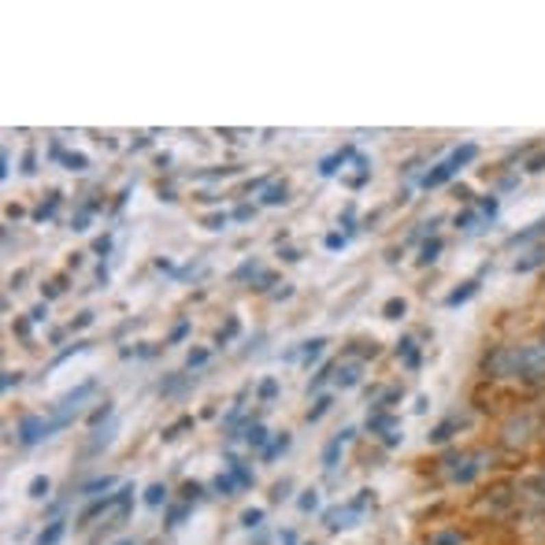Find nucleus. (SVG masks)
Segmentation results:
<instances>
[{
  "mask_svg": "<svg viewBox=\"0 0 545 545\" xmlns=\"http://www.w3.org/2000/svg\"><path fill=\"white\" fill-rule=\"evenodd\" d=\"M471 156H475V145H464V149H457V152H452L449 160H445V163H438V167H434L431 175L423 178V186H426V189H431V186H441V182L457 175V171L464 167V163H468Z\"/></svg>",
  "mask_w": 545,
  "mask_h": 545,
  "instance_id": "obj_1",
  "label": "nucleus"
},
{
  "mask_svg": "<svg viewBox=\"0 0 545 545\" xmlns=\"http://www.w3.org/2000/svg\"><path fill=\"white\" fill-rule=\"evenodd\" d=\"M49 434H52V420H41V415H23V423H19V441L23 445H34V441L49 438Z\"/></svg>",
  "mask_w": 545,
  "mask_h": 545,
  "instance_id": "obj_2",
  "label": "nucleus"
},
{
  "mask_svg": "<svg viewBox=\"0 0 545 545\" xmlns=\"http://www.w3.org/2000/svg\"><path fill=\"white\" fill-rule=\"evenodd\" d=\"M345 160H352V145H345V149L330 152V156L319 163V175H338V171L345 167Z\"/></svg>",
  "mask_w": 545,
  "mask_h": 545,
  "instance_id": "obj_3",
  "label": "nucleus"
},
{
  "mask_svg": "<svg viewBox=\"0 0 545 545\" xmlns=\"http://www.w3.org/2000/svg\"><path fill=\"white\" fill-rule=\"evenodd\" d=\"M349 438H352V431H341L338 438H330V445L323 449V468H334V464H338V457H341L345 445H349Z\"/></svg>",
  "mask_w": 545,
  "mask_h": 545,
  "instance_id": "obj_4",
  "label": "nucleus"
},
{
  "mask_svg": "<svg viewBox=\"0 0 545 545\" xmlns=\"http://www.w3.org/2000/svg\"><path fill=\"white\" fill-rule=\"evenodd\" d=\"M63 531H67V523H63V520L49 523V526H45V531L38 534V545H56V542L63 538Z\"/></svg>",
  "mask_w": 545,
  "mask_h": 545,
  "instance_id": "obj_5",
  "label": "nucleus"
},
{
  "mask_svg": "<svg viewBox=\"0 0 545 545\" xmlns=\"http://www.w3.org/2000/svg\"><path fill=\"white\" fill-rule=\"evenodd\" d=\"M286 197H289V186H286V182H275V186L263 189V204H282Z\"/></svg>",
  "mask_w": 545,
  "mask_h": 545,
  "instance_id": "obj_6",
  "label": "nucleus"
},
{
  "mask_svg": "<svg viewBox=\"0 0 545 545\" xmlns=\"http://www.w3.org/2000/svg\"><path fill=\"white\" fill-rule=\"evenodd\" d=\"M323 349H326V338H312V341H304V349H301V360H304V363L319 360V356H323Z\"/></svg>",
  "mask_w": 545,
  "mask_h": 545,
  "instance_id": "obj_7",
  "label": "nucleus"
},
{
  "mask_svg": "<svg viewBox=\"0 0 545 545\" xmlns=\"http://www.w3.org/2000/svg\"><path fill=\"white\" fill-rule=\"evenodd\" d=\"M56 208H60V193H49V201H45L38 212H34V219H38V223L52 219V215H56Z\"/></svg>",
  "mask_w": 545,
  "mask_h": 545,
  "instance_id": "obj_8",
  "label": "nucleus"
},
{
  "mask_svg": "<svg viewBox=\"0 0 545 545\" xmlns=\"http://www.w3.org/2000/svg\"><path fill=\"white\" fill-rule=\"evenodd\" d=\"M356 383H360V367H356V363H349V367H338V386L349 389V386H356Z\"/></svg>",
  "mask_w": 545,
  "mask_h": 545,
  "instance_id": "obj_9",
  "label": "nucleus"
},
{
  "mask_svg": "<svg viewBox=\"0 0 545 545\" xmlns=\"http://www.w3.org/2000/svg\"><path fill=\"white\" fill-rule=\"evenodd\" d=\"M330 404H334V397H330V393H326V397H319V401H315V408H308V423L323 420V415L330 412Z\"/></svg>",
  "mask_w": 545,
  "mask_h": 545,
  "instance_id": "obj_10",
  "label": "nucleus"
},
{
  "mask_svg": "<svg viewBox=\"0 0 545 545\" xmlns=\"http://www.w3.org/2000/svg\"><path fill=\"white\" fill-rule=\"evenodd\" d=\"M245 441H249V445H252V449H260V445H263V441H267V431H263V426H260V423H252V426H249V431H245Z\"/></svg>",
  "mask_w": 545,
  "mask_h": 545,
  "instance_id": "obj_11",
  "label": "nucleus"
},
{
  "mask_svg": "<svg viewBox=\"0 0 545 545\" xmlns=\"http://www.w3.org/2000/svg\"><path fill=\"white\" fill-rule=\"evenodd\" d=\"M286 449H289V434H278V438L267 445V452H263V460H275L278 452H286Z\"/></svg>",
  "mask_w": 545,
  "mask_h": 545,
  "instance_id": "obj_12",
  "label": "nucleus"
},
{
  "mask_svg": "<svg viewBox=\"0 0 545 545\" xmlns=\"http://www.w3.org/2000/svg\"><path fill=\"white\" fill-rule=\"evenodd\" d=\"M163 501H167V489H163L160 483L145 489V505H152V508H156V505H163Z\"/></svg>",
  "mask_w": 545,
  "mask_h": 545,
  "instance_id": "obj_13",
  "label": "nucleus"
},
{
  "mask_svg": "<svg viewBox=\"0 0 545 545\" xmlns=\"http://www.w3.org/2000/svg\"><path fill=\"white\" fill-rule=\"evenodd\" d=\"M238 330H241V323H238V319H230V323H226L223 330H219V338H215V341H219V345H226V341H230Z\"/></svg>",
  "mask_w": 545,
  "mask_h": 545,
  "instance_id": "obj_14",
  "label": "nucleus"
},
{
  "mask_svg": "<svg viewBox=\"0 0 545 545\" xmlns=\"http://www.w3.org/2000/svg\"><path fill=\"white\" fill-rule=\"evenodd\" d=\"M49 486H52L49 479H45V475H38V479L30 483V497H45V494H49Z\"/></svg>",
  "mask_w": 545,
  "mask_h": 545,
  "instance_id": "obj_15",
  "label": "nucleus"
},
{
  "mask_svg": "<svg viewBox=\"0 0 545 545\" xmlns=\"http://www.w3.org/2000/svg\"><path fill=\"white\" fill-rule=\"evenodd\" d=\"M226 219H230L226 212H215V215H208V219H204V226H208V230H223Z\"/></svg>",
  "mask_w": 545,
  "mask_h": 545,
  "instance_id": "obj_16",
  "label": "nucleus"
},
{
  "mask_svg": "<svg viewBox=\"0 0 545 545\" xmlns=\"http://www.w3.org/2000/svg\"><path fill=\"white\" fill-rule=\"evenodd\" d=\"M63 163H67L71 171H86V163H89V160L82 156V152H71V156H63Z\"/></svg>",
  "mask_w": 545,
  "mask_h": 545,
  "instance_id": "obj_17",
  "label": "nucleus"
},
{
  "mask_svg": "<svg viewBox=\"0 0 545 545\" xmlns=\"http://www.w3.org/2000/svg\"><path fill=\"white\" fill-rule=\"evenodd\" d=\"M186 363H189V367H201V363H208V349H189Z\"/></svg>",
  "mask_w": 545,
  "mask_h": 545,
  "instance_id": "obj_18",
  "label": "nucleus"
},
{
  "mask_svg": "<svg viewBox=\"0 0 545 545\" xmlns=\"http://www.w3.org/2000/svg\"><path fill=\"white\" fill-rule=\"evenodd\" d=\"M260 520H263L260 508H249V512H241V523H245V526H260Z\"/></svg>",
  "mask_w": 545,
  "mask_h": 545,
  "instance_id": "obj_19",
  "label": "nucleus"
},
{
  "mask_svg": "<svg viewBox=\"0 0 545 545\" xmlns=\"http://www.w3.org/2000/svg\"><path fill=\"white\" fill-rule=\"evenodd\" d=\"M383 312H386V319H397V315L404 312V301H386V308H383Z\"/></svg>",
  "mask_w": 545,
  "mask_h": 545,
  "instance_id": "obj_20",
  "label": "nucleus"
},
{
  "mask_svg": "<svg viewBox=\"0 0 545 545\" xmlns=\"http://www.w3.org/2000/svg\"><path fill=\"white\" fill-rule=\"evenodd\" d=\"M8 175H12V152L4 149L0 152V178H8Z\"/></svg>",
  "mask_w": 545,
  "mask_h": 545,
  "instance_id": "obj_21",
  "label": "nucleus"
},
{
  "mask_svg": "<svg viewBox=\"0 0 545 545\" xmlns=\"http://www.w3.org/2000/svg\"><path fill=\"white\" fill-rule=\"evenodd\" d=\"M108 249H112V234H104V238H97L93 252H101V256H108Z\"/></svg>",
  "mask_w": 545,
  "mask_h": 545,
  "instance_id": "obj_22",
  "label": "nucleus"
},
{
  "mask_svg": "<svg viewBox=\"0 0 545 545\" xmlns=\"http://www.w3.org/2000/svg\"><path fill=\"white\" fill-rule=\"evenodd\" d=\"M215 489H219V494H230V489H234V479H230V475H219V479H215Z\"/></svg>",
  "mask_w": 545,
  "mask_h": 545,
  "instance_id": "obj_23",
  "label": "nucleus"
},
{
  "mask_svg": "<svg viewBox=\"0 0 545 545\" xmlns=\"http://www.w3.org/2000/svg\"><path fill=\"white\" fill-rule=\"evenodd\" d=\"M326 249H345V234H326Z\"/></svg>",
  "mask_w": 545,
  "mask_h": 545,
  "instance_id": "obj_24",
  "label": "nucleus"
},
{
  "mask_svg": "<svg viewBox=\"0 0 545 545\" xmlns=\"http://www.w3.org/2000/svg\"><path fill=\"white\" fill-rule=\"evenodd\" d=\"M275 389H278V386H275V378H267V383L260 386V397H263V401H271V397H275Z\"/></svg>",
  "mask_w": 545,
  "mask_h": 545,
  "instance_id": "obj_25",
  "label": "nucleus"
},
{
  "mask_svg": "<svg viewBox=\"0 0 545 545\" xmlns=\"http://www.w3.org/2000/svg\"><path fill=\"white\" fill-rule=\"evenodd\" d=\"M41 319H49V304H38L30 312V323H41Z\"/></svg>",
  "mask_w": 545,
  "mask_h": 545,
  "instance_id": "obj_26",
  "label": "nucleus"
},
{
  "mask_svg": "<svg viewBox=\"0 0 545 545\" xmlns=\"http://www.w3.org/2000/svg\"><path fill=\"white\" fill-rule=\"evenodd\" d=\"M315 501H319V497H315V489H308V494L301 497V508H304V512H312V508H315Z\"/></svg>",
  "mask_w": 545,
  "mask_h": 545,
  "instance_id": "obj_27",
  "label": "nucleus"
},
{
  "mask_svg": "<svg viewBox=\"0 0 545 545\" xmlns=\"http://www.w3.org/2000/svg\"><path fill=\"white\" fill-rule=\"evenodd\" d=\"M89 323H93V312H82L78 319L71 323V330H82V326H89Z\"/></svg>",
  "mask_w": 545,
  "mask_h": 545,
  "instance_id": "obj_28",
  "label": "nucleus"
},
{
  "mask_svg": "<svg viewBox=\"0 0 545 545\" xmlns=\"http://www.w3.org/2000/svg\"><path fill=\"white\" fill-rule=\"evenodd\" d=\"M186 330H189V323L182 319V323L175 326V330H171V341H182V338H186Z\"/></svg>",
  "mask_w": 545,
  "mask_h": 545,
  "instance_id": "obj_29",
  "label": "nucleus"
},
{
  "mask_svg": "<svg viewBox=\"0 0 545 545\" xmlns=\"http://www.w3.org/2000/svg\"><path fill=\"white\" fill-rule=\"evenodd\" d=\"M108 415H112V401H104V408H97V412H93V423L108 420Z\"/></svg>",
  "mask_w": 545,
  "mask_h": 545,
  "instance_id": "obj_30",
  "label": "nucleus"
},
{
  "mask_svg": "<svg viewBox=\"0 0 545 545\" xmlns=\"http://www.w3.org/2000/svg\"><path fill=\"white\" fill-rule=\"evenodd\" d=\"M252 212H256V208H252V204H241L238 212H234V219H252Z\"/></svg>",
  "mask_w": 545,
  "mask_h": 545,
  "instance_id": "obj_31",
  "label": "nucleus"
},
{
  "mask_svg": "<svg viewBox=\"0 0 545 545\" xmlns=\"http://www.w3.org/2000/svg\"><path fill=\"white\" fill-rule=\"evenodd\" d=\"M19 386V371H4V389Z\"/></svg>",
  "mask_w": 545,
  "mask_h": 545,
  "instance_id": "obj_32",
  "label": "nucleus"
},
{
  "mask_svg": "<svg viewBox=\"0 0 545 545\" xmlns=\"http://www.w3.org/2000/svg\"><path fill=\"white\" fill-rule=\"evenodd\" d=\"M401 352H404V360H408V363H415V349H412V341H408V338L401 341Z\"/></svg>",
  "mask_w": 545,
  "mask_h": 545,
  "instance_id": "obj_33",
  "label": "nucleus"
},
{
  "mask_svg": "<svg viewBox=\"0 0 545 545\" xmlns=\"http://www.w3.org/2000/svg\"><path fill=\"white\" fill-rule=\"evenodd\" d=\"M23 171H26V175H34V171H38V167H34V152H26V156H23Z\"/></svg>",
  "mask_w": 545,
  "mask_h": 545,
  "instance_id": "obj_34",
  "label": "nucleus"
},
{
  "mask_svg": "<svg viewBox=\"0 0 545 545\" xmlns=\"http://www.w3.org/2000/svg\"><path fill=\"white\" fill-rule=\"evenodd\" d=\"M60 289H63L60 282H49V286H41V293H45V297H56V293H60Z\"/></svg>",
  "mask_w": 545,
  "mask_h": 545,
  "instance_id": "obj_35",
  "label": "nucleus"
},
{
  "mask_svg": "<svg viewBox=\"0 0 545 545\" xmlns=\"http://www.w3.org/2000/svg\"><path fill=\"white\" fill-rule=\"evenodd\" d=\"M434 252H438V241H431V245L423 249V260H434Z\"/></svg>",
  "mask_w": 545,
  "mask_h": 545,
  "instance_id": "obj_36",
  "label": "nucleus"
},
{
  "mask_svg": "<svg viewBox=\"0 0 545 545\" xmlns=\"http://www.w3.org/2000/svg\"><path fill=\"white\" fill-rule=\"evenodd\" d=\"M115 545H134V542H115Z\"/></svg>",
  "mask_w": 545,
  "mask_h": 545,
  "instance_id": "obj_37",
  "label": "nucleus"
}]
</instances>
